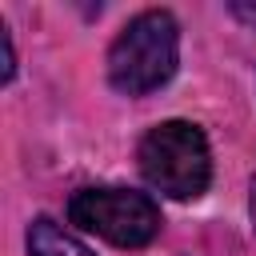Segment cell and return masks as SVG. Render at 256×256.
I'll use <instances>...</instances> for the list:
<instances>
[{"label":"cell","mask_w":256,"mask_h":256,"mask_svg":"<svg viewBox=\"0 0 256 256\" xmlns=\"http://www.w3.org/2000/svg\"><path fill=\"white\" fill-rule=\"evenodd\" d=\"M180 24L164 8L132 16L108 48V84L124 96H148L176 76Z\"/></svg>","instance_id":"1"},{"label":"cell","mask_w":256,"mask_h":256,"mask_svg":"<svg viewBox=\"0 0 256 256\" xmlns=\"http://www.w3.org/2000/svg\"><path fill=\"white\" fill-rule=\"evenodd\" d=\"M140 172L168 200H196L212 180V152L192 120H164L140 140Z\"/></svg>","instance_id":"2"},{"label":"cell","mask_w":256,"mask_h":256,"mask_svg":"<svg viewBox=\"0 0 256 256\" xmlns=\"http://www.w3.org/2000/svg\"><path fill=\"white\" fill-rule=\"evenodd\" d=\"M68 220L116 248H144L160 236L164 224L156 200L132 188H80L68 200Z\"/></svg>","instance_id":"3"},{"label":"cell","mask_w":256,"mask_h":256,"mask_svg":"<svg viewBox=\"0 0 256 256\" xmlns=\"http://www.w3.org/2000/svg\"><path fill=\"white\" fill-rule=\"evenodd\" d=\"M28 256H96L84 240H76L64 224L36 216L28 224Z\"/></svg>","instance_id":"4"},{"label":"cell","mask_w":256,"mask_h":256,"mask_svg":"<svg viewBox=\"0 0 256 256\" xmlns=\"http://www.w3.org/2000/svg\"><path fill=\"white\" fill-rule=\"evenodd\" d=\"M228 12H232L240 24L256 28V0H232V4H228Z\"/></svg>","instance_id":"5"},{"label":"cell","mask_w":256,"mask_h":256,"mask_svg":"<svg viewBox=\"0 0 256 256\" xmlns=\"http://www.w3.org/2000/svg\"><path fill=\"white\" fill-rule=\"evenodd\" d=\"M248 208H252V224H256V176H252V196H248Z\"/></svg>","instance_id":"6"}]
</instances>
